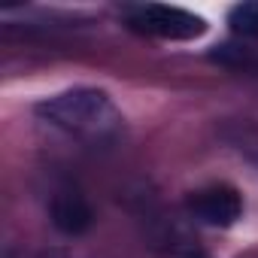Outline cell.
I'll return each instance as SVG.
<instances>
[{
	"label": "cell",
	"instance_id": "obj_6",
	"mask_svg": "<svg viewBox=\"0 0 258 258\" xmlns=\"http://www.w3.org/2000/svg\"><path fill=\"white\" fill-rule=\"evenodd\" d=\"M225 137H228V143L237 152H243L252 161H258V127L255 124H249V121H231L225 127Z\"/></svg>",
	"mask_w": 258,
	"mask_h": 258
},
{
	"label": "cell",
	"instance_id": "obj_8",
	"mask_svg": "<svg viewBox=\"0 0 258 258\" xmlns=\"http://www.w3.org/2000/svg\"><path fill=\"white\" fill-rule=\"evenodd\" d=\"M43 258H79V255H70V252H46Z\"/></svg>",
	"mask_w": 258,
	"mask_h": 258
},
{
	"label": "cell",
	"instance_id": "obj_3",
	"mask_svg": "<svg viewBox=\"0 0 258 258\" xmlns=\"http://www.w3.org/2000/svg\"><path fill=\"white\" fill-rule=\"evenodd\" d=\"M188 213L201 222V225H210V228H231L240 213H243V198L234 185H225V182H216V185H207V188H198L191 198H188Z\"/></svg>",
	"mask_w": 258,
	"mask_h": 258
},
{
	"label": "cell",
	"instance_id": "obj_2",
	"mask_svg": "<svg viewBox=\"0 0 258 258\" xmlns=\"http://www.w3.org/2000/svg\"><path fill=\"white\" fill-rule=\"evenodd\" d=\"M127 28L146 37H158V40H195L207 31V22L179 7L146 4V7L127 10Z\"/></svg>",
	"mask_w": 258,
	"mask_h": 258
},
{
	"label": "cell",
	"instance_id": "obj_5",
	"mask_svg": "<svg viewBox=\"0 0 258 258\" xmlns=\"http://www.w3.org/2000/svg\"><path fill=\"white\" fill-rule=\"evenodd\" d=\"M228 25H231V31H234L237 37L258 40V0H246V4L231 7Z\"/></svg>",
	"mask_w": 258,
	"mask_h": 258
},
{
	"label": "cell",
	"instance_id": "obj_1",
	"mask_svg": "<svg viewBox=\"0 0 258 258\" xmlns=\"http://www.w3.org/2000/svg\"><path fill=\"white\" fill-rule=\"evenodd\" d=\"M37 115L88 143H109L121 134V112L100 88H70L37 103Z\"/></svg>",
	"mask_w": 258,
	"mask_h": 258
},
{
	"label": "cell",
	"instance_id": "obj_4",
	"mask_svg": "<svg viewBox=\"0 0 258 258\" xmlns=\"http://www.w3.org/2000/svg\"><path fill=\"white\" fill-rule=\"evenodd\" d=\"M49 219L52 225L67 234V237H79L91 228L94 222V213L88 207V201L76 191V188H58L52 195V204H49Z\"/></svg>",
	"mask_w": 258,
	"mask_h": 258
},
{
	"label": "cell",
	"instance_id": "obj_7",
	"mask_svg": "<svg viewBox=\"0 0 258 258\" xmlns=\"http://www.w3.org/2000/svg\"><path fill=\"white\" fill-rule=\"evenodd\" d=\"M179 258H207V255H204L201 249H185V252H182Z\"/></svg>",
	"mask_w": 258,
	"mask_h": 258
}]
</instances>
